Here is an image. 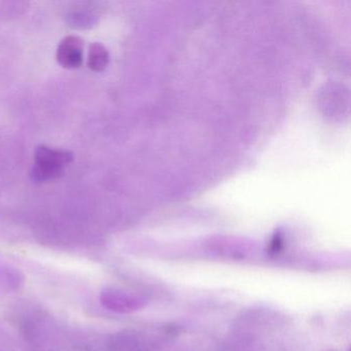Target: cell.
Listing matches in <instances>:
<instances>
[{"label": "cell", "instance_id": "7a4b0ae2", "mask_svg": "<svg viewBox=\"0 0 351 351\" xmlns=\"http://www.w3.org/2000/svg\"><path fill=\"white\" fill-rule=\"evenodd\" d=\"M84 43L79 36L63 38L57 50V60L65 69H79L83 63Z\"/></svg>", "mask_w": 351, "mask_h": 351}, {"label": "cell", "instance_id": "3957f363", "mask_svg": "<svg viewBox=\"0 0 351 351\" xmlns=\"http://www.w3.org/2000/svg\"><path fill=\"white\" fill-rule=\"evenodd\" d=\"M110 54L104 45L94 43L90 46L88 66L94 71H102L108 66Z\"/></svg>", "mask_w": 351, "mask_h": 351}, {"label": "cell", "instance_id": "6da1fadb", "mask_svg": "<svg viewBox=\"0 0 351 351\" xmlns=\"http://www.w3.org/2000/svg\"><path fill=\"white\" fill-rule=\"evenodd\" d=\"M73 154L61 149L38 147L36 152V165L32 176L36 182H49L60 178L64 173L65 166L73 162Z\"/></svg>", "mask_w": 351, "mask_h": 351}, {"label": "cell", "instance_id": "277c9868", "mask_svg": "<svg viewBox=\"0 0 351 351\" xmlns=\"http://www.w3.org/2000/svg\"><path fill=\"white\" fill-rule=\"evenodd\" d=\"M283 247V240L281 238L280 235H275L273 237L272 241L270 242V245H269V254H277L281 252Z\"/></svg>", "mask_w": 351, "mask_h": 351}]
</instances>
